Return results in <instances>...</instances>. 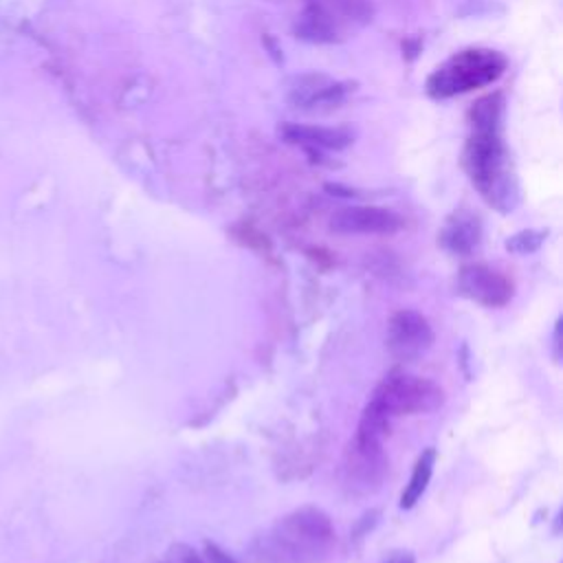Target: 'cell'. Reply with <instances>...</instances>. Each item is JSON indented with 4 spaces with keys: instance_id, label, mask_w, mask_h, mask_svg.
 Here are the masks:
<instances>
[{
    "instance_id": "obj_14",
    "label": "cell",
    "mask_w": 563,
    "mask_h": 563,
    "mask_svg": "<svg viewBox=\"0 0 563 563\" xmlns=\"http://www.w3.org/2000/svg\"><path fill=\"white\" fill-rule=\"evenodd\" d=\"M545 238V231H534V229H526V231H519L515 233L512 238L506 240V249L512 251V253H519V255H526V253H532L541 246Z\"/></svg>"
},
{
    "instance_id": "obj_11",
    "label": "cell",
    "mask_w": 563,
    "mask_h": 563,
    "mask_svg": "<svg viewBox=\"0 0 563 563\" xmlns=\"http://www.w3.org/2000/svg\"><path fill=\"white\" fill-rule=\"evenodd\" d=\"M482 240V222L475 213L455 211L440 231V244L453 255H471Z\"/></svg>"
},
{
    "instance_id": "obj_16",
    "label": "cell",
    "mask_w": 563,
    "mask_h": 563,
    "mask_svg": "<svg viewBox=\"0 0 563 563\" xmlns=\"http://www.w3.org/2000/svg\"><path fill=\"white\" fill-rule=\"evenodd\" d=\"M202 556L207 563H240L227 550H222L218 543H211V541H205Z\"/></svg>"
},
{
    "instance_id": "obj_17",
    "label": "cell",
    "mask_w": 563,
    "mask_h": 563,
    "mask_svg": "<svg viewBox=\"0 0 563 563\" xmlns=\"http://www.w3.org/2000/svg\"><path fill=\"white\" fill-rule=\"evenodd\" d=\"M385 563H416L413 554L411 552H405V550H398V552H391Z\"/></svg>"
},
{
    "instance_id": "obj_13",
    "label": "cell",
    "mask_w": 563,
    "mask_h": 563,
    "mask_svg": "<svg viewBox=\"0 0 563 563\" xmlns=\"http://www.w3.org/2000/svg\"><path fill=\"white\" fill-rule=\"evenodd\" d=\"M299 35L312 42H332L336 37V24L332 13L321 4H310L299 18Z\"/></svg>"
},
{
    "instance_id": "obj_6",
    "label": "cell",
    "mask_w": 563,
    "mask_h": 563,
    "mask_svg": "<svg viewBox=\"0 0 563 563\" xmlns=\"http://www.w3.org/2000/svg\"><path fill=\"white\" fill-rule=\"evenodd\" d=\"M435 341L429 319L411 308L396 310L387 321L385 345L396 361L409 363L424 356Z\"/></svg>"
},
{
    "instance_id": "obj_9",
    "label": "cell",
    "mask_w": 563,
    "mask_h": 563,
    "mask_svg": "<svg viewBox=\"0 0 563 563\" xmlns=\"http://www.w3.org/2000/svg\"><path fill=\"white\" fill-rule=\"evenodd\" d=\"M350 90H354L352 84L310 73L295 79V86L288 92V101L299 110L323 112L336 108L350 95Z\"/></svg>"
},
{
    "instance_id": "obj_8",
    "label": "cell",
    "mask_w": 563,
    "mask_h": 563,
    "mask_svg": "<svg viewBox=\"0 0 563 563\" xmlns=\"http://www.w3.org/2000/svg\"><path fill=\"white\" fill-rule=\"evenodd\" d=\"M330 229L339 235H391L402 229V218L385 207L350 205L332 213Z\"/></svg>"
},
{
    "instance_id": "obj_2",
    "label": "cell",
    "mask_w": 563,
    "mask_h": 563,
    "mask_svg": "<svg viewBox=\"0 0 563 563\" xmlns=\"http://www.w3.org/2000/svg\"><path fill=\"white\" fill-rule=\"evenodd\" d=\"M260 543L262 563H323L336 545V532L325 510L301 506L277 519Z\"/></svg>"
},
{
    "instance_id": "obj_3",
    "label": "cell",
    "mask_w": 563,
    "mask_h": 563,
    "mask_svg": "<svg viewBox=\"0 0 563 563\" xmlns=\"http://www.w3.org/2000/svg\"><path fill=\"white\" fill-rule=\"evenodd\" d=\"M508 62L493 48H464L442 62L427 79V92L433 99H451L497 81Z\"/></svg>"
},
{
    "instance_id": "obj_7",
    "label": "cell",
    "mask_w": 563,
    "mask_h": 563,
    "mask_svg": "<svg viewBox=\"0 0 563 563\" xmlns=\"http://www.w3.org/2000/svg\"><path fill=\"white\" fill-rule=\"evenodd\" d=\"M455 290L457 295L484 308H501L512 299L515 284L504 271L475 262L460 268L455 277Z\"/></svg>"
},
{
    "instance_id": "obj_12",
    "label": "cell",
    "mask_w": 563,
    "mask_h": 563,
    "mask_svg": "<svg viewBox=\"0 0 563 563\" xmlns=\"http://www.w3.org/2000/svg\"><path fill=\"white\" fill-rule=\"evenodd\" d=\"M435 457H438V453H435L433 446H427V449L418 455V460H416V464H413V471H411V477H409V482H407V486H405V490H402V495H400V508H402V510L413 508L416 501H418V499L422 497V493L427 490L429 479H431V475H433Z\"/></svg>"
},
{
    "instance_id": "obj_15",
    "label": "cell",
    "mask_w": 563,
    "mask_h": 563,
    "mask_svg": "<svg viewBox=\"0 0 563 563\" xmlns=\"http://www.w3.org/2000/svg\"><path fill=\"white\" fill-rule=\"evenodd\" d=\"M163 563H207V561H205V556L198 554L191 545H187V543H174V545L167 550Z\"/></svg>"
},
{
    "instance_id": "obj_1",
    "label": "cell",
    "mask_w": 563,
    "mask_h": 563,
    "mask_svg": "<svg viewBox=\"0 0 563 563\" xmlns=\"http://www.w3.org/2000/svg\"><path fill=\"white\" fill-rule=\"evenodd\" d=\"M504 101L499 92L479 97L471 112V134L464 145V169L482 198L501 213L519 202V187L510 169V156L501 136Z\"/></svg>"
},
{
    "instance_id": "obj_5",
    "label": "cell",
    "mask_w": 563,
    "mask_h": 563,
    "mask_svg": "<svg viewBox=\"0 0 563 563\" xmlns=\"http://www.w3.org/2000/svg\"><path fill=\"white\" fill-rule=\"evenodd\" d=\"M389 471V457L383 449V440L354 435L341 460V486L350 497L374 495Z\"/></svg>"
},
{
    "instance_id": "obj_4",
    "label": "cell",
    "mask_w": 563,
    "mask_h": 563,
    "mask_svg": "<svg viewBox=\"0 0 563 563\" xmlns=\"http://www.w3.org/2000/svg\"><path fill=\"white\" fill-rule=\"evenodd\" d=\"M444 405V389L431 378L402 369H391L374 387L365 407L383 416L387 422L400 416L431 413Z\"/></svg>"
},
{
    "instance_id": "obj_10",
    "label": "cell",
    "mask_w": 563,
    "mask_h": 563,
    "mask_svg": "<svg viewBox=\"0 0 563 563\" xmlns=\"http://www.w3.org/2000/svg\"><path fill=\"white\" fill-rule=\"evenodd\" d=\"M279 136L288 143L312 147V150H343L352 143L354 134L345 128H323L286 121L279 125Z\"/></svg>"
}]
</instances>
